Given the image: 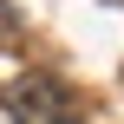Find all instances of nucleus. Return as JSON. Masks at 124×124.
<instances>
[{
  "mask_svg": "<svg viewBox=\"0 0 124 124\" xmlns=\"http://www.w3.org/2000/svg\"><path fill=\"white\" fill-rule=\"evenodd\" d=\"M0 124H26V118H20V111H13L7 98H0Z\"/></svg>",
  "mask_w": 124,
  "mask_h": 124,
  "instance_id": "1",
  "label": "nucleus"
},
{
  "mask_svg": "<svg viewBox=\"0 0 124 124\" xmlns=\"http://www.w3.org/2000/svg\"><path fill=\"white\" fill-rule=\"evenodd\" d=\"M59 124H72V118H59Z\"/></svg>",
  "mask_w": 124,
  "mask_h": 124,
  "instance_id": "2",
  "label": "nucleus"
}]
</instances>
